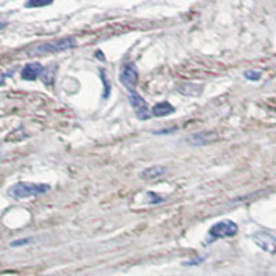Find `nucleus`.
I'll use <instances>...</instances> for the list:
<instances>
[{
  "mask_svg": "<svg viewBox=\"0 0 276 276\" xmlns=\"http://www.w3.org/2000/svg\"><path fill=\"white\" fill-rule=\"evenodd\" d=\"M51 187L49 184H37V182H17L9 189V195L13 199H25L31 196L43 195L49 192Z\"/></svg>",
  "mask_w": 276,
  "mask_h": 276,
  "instance_id": "f257e3e1",
  "label": "nucleus"
},
{
  "mask_svg": "<svg viewBox=\"0 0 276 276\" xmlns=\"http://www.w3.org/2000/svg\"><path fill=\"white\" fill-rule=\"evenodd\" d=\"M238 225L231 221V220H224L220 223L214 224L213 227L209 229V239L210 242L217 241V239H224V238H231L238 233Z\"/></svg>",
  "mask_w": 276,
  "mask_h": 276,
  "instance_id": "f03ea898",
  "label": "nucleus"
},
{
  "mask_svg": "<svg viewBox=\"0 0 276 276\" xmlns=\"http://www.w3.org/2000/svg\"><path fill=\"white\" fill-rule=\"evenodd\" d=\"M76 46V40L73 37H64L55 42L39 45L32 50V54H45V53H60L64 50H69Z\"/></svg>",
  "mask_w": 276,
  "mask_h": 276,
  "instance_id": "7ed1b4c3",
  "label": "nucleus"
},
{
  "mask_svg": "<svg viewBox=\"0 0 276 276\" xmlns=\"http://www.w3.org/2000/svg\"><path fill=\"white\" fill-rule=\"evenodd\" d=\"M253 242L269 254H276V238L268 232H257L251 236Z\"/></svg>",
  "mask_w": 276,
  "mask_h": 276,
  "instance_id": "20e7f679",
  "label": "nucleus"
},
{
  "mask_svg": "<svg viewBox=\"0 0 276 276\" xmlns=\"http://www.w3.org/2000/svg\"><path fill=\"white\" fill-rule=\"evenodd\" d=\"M120 83L125 86L126 89L130 93H133L137 83H138V71L135 69L133 64H127L123 66V69L120 72Z\"/></svg>",
  "mask_w": 276,
  "mask_h": 276,
  "instance_id": "39448f33",
  "label": "nucleus"
},
{
  "mask_svg": "<svg viewBox=\"0 0 276 276\" xmlns=\"http://www.w3.org/2000/svg\"><path fill=\"white\" fill-rule=\"evenodd\" d=\"M129 99H130V105L134 108V112L135 116L140 119V120H146L149 119L152 115V112H149V109L146 107V102L144 101V98L137 94L135 91L129 94Z\"/></svg>",
  "mask_w": 276,
  "mask_h": 276,
  "instance_id": "423d86ee",
  "label": "nucleus"
},
{
  "mask_svg": "<svg viewBox=\"0 0 276 276\" xmlns=\"http://www.w3.org/2000/svg\"><path fill=\"white\" fill-rule=\"evenodd\" d=\"M45 72V68L39 63H31L24 66V69L21 71V78L24 81H35L39 75H42Z\"/></svg>",
  "mask_w": 276,
  "mask_h": 276,
  "instance_id": "0eeeda50",
  "label": "nucleus"
},
{
  "mask_svg": "<svg viewBox=\"0 0 276 276\" xmlns=\"http://www.w3.org/2000/svg\"><path fill=\"white\" fill-rule=\"evenodd\" d=\"M181 94L188 96V97H197L202 93V86L194 84V83H182L177 87Z\"/></svg>",
  "mask_w": 276,
  "mask_h": 276,
  "instance_id": "6e6552de",
  "label": "nucleus"
},
{
  "mask_svg": "<svg viewBox=\"0 0 276 276\" xmlns=\"http://www.w3.org/2000/svg\"><path fill=\"white\" fill-rule=\"evenodd\" d=\"M173 112H174V107L170 102H159L152 108V115L156 116V117L171 115Z\"/></svg>",
  "mask_w": 276,
  "mask_h": 276,
  "instance_id": "1a4fd4ad",
  "label": "nucleus"
},
{
  "mask_svg": "<svg viewBox=\"0 0 276 276\" xmlns=\"http://www.w3.org/2000/svg\"><path fill=\"white\" fill-rule=\"evenodd\" d=\"M166 173V169L164 167H162V166H152L149 169L144 170L143 173H141V177L143 179H158V177H161L162 174H164Z\"/></svg>",
  "mask_w": 276,
  "mask_h": 276,
  "instance_id": "9d476101",
  "label": "nucleus"
},
{
  "mask_svg": "<svg viewBox=\"0 0 276 276\" xmlns=\"http://www.w3.org/2000/svg\"><path fill=\"white\" fill-rule=\"evenodd\" d=\"M244 78H246L247 81H260V79H261V72L250 69V71L244 72Z\"/></svg>",
  "mask_w": 276,
  "mask_h": 276,
  "instance_id": "9b49d317",
  "label": "nucleus"
},
{
  "mask_svg": "<svg viewBox=\"0 0 276 276\" xmlns=\"http://www.w3.org/2000/svg\"><path fill=\"white\" fill-rule=\"evenodd\" d=\"M101 81H102V83H104V94H102V97L108 98V96H109V91H111V86L108 84L107 76H105V72L104 71H101Z\"/></svg>",
  "mask_w": 276,
  "mask_h": 276,
  "instance_id": "f8f14e48",
  "label": "nucleus"
},
{
  "mask_svg": "<svg viewBox=\"0 0 276 276\" xmlns=\"http://www.w3.org/2000/svg\"><path fill=\"white\" fill-rule=\"evenodd\" d=\"M47 4H51V1H47V3H45V1H28L25 6L27 7H43Z\"/></svg>",
  "mask_w": 276,
  "mask_h": 276,
  "instance_id": "ddd939ff",
  "label": "nucleus"
},
{
  "mask_svg": "<svg viewBox=\"0 0 276 276\" xmlns=\"http://www.w3.org/2000/svg\"><path fill=\"white\" fill-rule=\"evenodd\" d=\"M32 239H21V241H14L11 243V247H17V246H24V244H29Z\"/></svg>",
  "mask_w": 276,
  "mask_h": 276,
  "instance_id": "4468645a",
  "label": "nucleus"
},
{
  "mask_svg": "<svg viewBox=\"0 0 276 276\" xmlns=\"http://www.w3.org/2000/svg\"><path fill=\"white\" fill-rule=\"evenodd\" d=\"M96 55H97V58H101V60H102V61H104V60H105V58H104V57H102V53H101V51H97V53H96Z\"/></svg>",
  "mask_w": 276,
  "mask_h": 276,
  "instance_id": "2eb2a0df",
  "label": "nucleus"
}]
</instances>
